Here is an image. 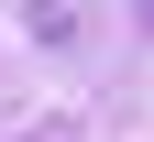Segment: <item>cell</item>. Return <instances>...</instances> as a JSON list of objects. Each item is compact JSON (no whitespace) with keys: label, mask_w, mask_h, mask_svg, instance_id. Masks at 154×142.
<instances>
[{"label":"cell","mask_w":154,"mask_h":142,"mask_svg":"<svg viewBox=\"0 0 154 142\" xmlns=\"http://www.w3.org/2000/svg\"><path fill=\"white\" fill-rule=\"evenodd\" d=\"M143 22H154V0H143Z\"/></svg>","instance_id":"1"}]
</instances>
